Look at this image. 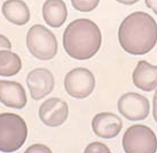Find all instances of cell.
Masks as SVG:
<instances>
[{
  "label": "cell",
  "instance_id": "1",
  "mask_svg": "<svg viewBox=\"0 0 157 153\" xmlns=\"http://www.w3.org/2000/svg\"><path fill=\"white\" fill-rule=\"evenodd\" d=\"M118 37L120 45L128 53L134 55L146 54L157 42L156 22L145 12H134L122 22Z\"/></svg>",
  "mask_w": 157,
  "mask_h": 153
},
{
  "label": "cell",
  "instance_id": "2",
  "mask_svg": "<svg viewBox=\"0 0 157 153\" xmlns=\"http://www.w3.org/2000/svg\"><path fill=\"white\" fill-rule=\"evenodd\" d=\"M101 34L97 24L86 18L71 22L63 35V46L69 56L77 60L90 59L98 52Z\"/></svg>",
  "mask_w": 157,
  "mask_h": 153
},
{
  "label": "cell",
  "instance_id": "3",
  "mask_svg": "<svg viewBox=\"0 0 157 153\" xmlns=\"http://www.w3.org/2000/svg\"><path fill=\"white\" fill-rule=\"evenodd\" d=\"M28 128L24 120L13 113L0 114V151L13 152L25 142Z\"/></svg>",
  "mask_w": 157,
  "mask_h": 153
},
{
  "label": "cell",
  "instance_id": "4",
  "mask_svg": "<svg viewBox=\"0 0 157 153\" xmlns=\"http://www.w3.org/2000/svg\"><path fill=\"white\" fill-rule=\"evenodd\" d=\"M26 45L30 53L42 60L52 59L58 51L57 39L52 32L44 26L35 25L28 32Z\"/></svg>",
  "mask_w": 157,
  "mask_h": 153
},
{
  "label": "cell",
  "instance_id": "5",
  "mask_svg": "<svg viewBox=\"0 0 157 153\" xmlns=\"http://www.w3.org/2000/svg\"><path fill=\"white\" fill-rule=\"evenodd\" d=\"M122 144L126 153H155L157 151V138L149 127L135 125L125 132Z\"/></svg>",
  "mask_w": 157,
  "mask_h": 153
},
{
  "label": "cell",
  "instance_id": "6",
  "mask_svg": "<svg viewBox=\"0 0 157 153\" xmlns=\"http://www.w3.org/2000/svg\"><path fill=\"white\" fill-rule=\"evenodd\" d=\"M96 81L93 74L85 68H76L67 74L64 86L68 94L78 99H83L94 91Z\"/></svg>",
  "mask_w": 157,
  "mask_h": 153
},
{
  "label": "cell",
  "instance_id": "7",
  "mask_svg": "<svg viewBox=\"0 0 157 153\" xmlns=\"http://www.w3.org/2000/svg\"><path fill=\"white\" fill-rule=\"evenodd\" d=\"M117 106L120 114L132 121L144 120L150 113L149 100L138 93L129 92L123 95Z\"/></svg>",
  "mask_w": 157,
  "mask_h": 153
},
{
  "label": "cell",
  "instance_id": "8",
  "mask_svg": "<svg viewBox=\"0 0 157 153\" xmlns=\"http://www.w3.org/2000/svg\"><path fill=\"white\" fill-rule=\"evenodd\" d=\"M26 83L31 98L38 101L52 92L55 80L52 74L48 69L39 68L34 69L28 75Z\"/></svg>",
  "mask_w": 157,
  "mask_h": 153
},
{
  "label": "cell",
  "instance_id": "9",
  "mask_svg": "<svg viewBox=\"0 0 157 153\" xmlns=\"http://www.w3.org/2000/svg\"><path fill=\"white\" fill-rule=\"evenodd\" d=\"M69 107L65 101L52 98L43 102L39 110V116L43 123L50 127L62 125L68 118Z\"/></svg>",
  "mask_w": 157,
  "mask_h": 153
},
{
  "label": "cell",
  "instance_id": "10",
  "mask_svg": "<svg viewBox=\"0 0 157 153\" xmlns=\"http://www.w3.org/2000/svg\"><path fill=\"white\" fill-rule=\"evenodd\" d=\"M92 129L98 137L110 139L118 136L123 127L121 119L110 112H102L96 115L91 122Z\"/></svg>",
  "mask_w": 157,
  "mask_h": 153
},
{
  "label": "cell",
  "instance_id": "11",
  "mask_svg": "<svg viewBox=\"0 0 157 153\" xmlns=\"http://www.w3.org/2000/svg\"><path fill=\"white\" fill-rule=\"evenodd\" d=\"M0 102L8 107L21 109L27 102L23 86L13 81H0Z\"/></svg>",
  "mask_w": 157,
  "mask_h": 153
},
{
  "label": "cell",
  "instance_id": "12",
  "mask_svg": "<svg viewBox=\"0 0 157 153\" xmlns=\"http://www.w3.org/2000/svg\"><path fill=\"white\" fill-rule=\"evenodd\" d=\"M135 85L145 92H151L157 87V66L145 60L138 62L132 74Z\"/></svg>",
  "mask_w": 157,
  "mask_h": 153
},
{
  "label": "cell",
  "instance_id": "13",
  "mask_svg": "<svg viewBox=\"0 0 157 153\" xmlns=\"http://www.w3.org/2000/svg\"><path fill=\"white\" fill-rule=\"evenodd\" d=\"M42 15L47 25L54 28L60 27L68 16L66 4L63 0H47L42 7Z\"/></svg>",
  "mask_w": 157,
  "mask_h": 153
},
{
  "label": "cell",
  "instance_id": "14",
  "mask_svg": "<svg viewBox=\"0 0 157 153\" xmlns=\"http://www.w3.org/2000/svg\"><path fill=\"white\" fill-rule=\"evenodd\" d=\"M2 9L5 18L14 25H24L30 19L29 8L22 0H7L3 4Z\"/></svg>",
  "mask_w": 157,
  "mask_h": 153
},
{
  "label": "cell",
  "instance_id": "15",
  "mask_svg": "<svg viewBox=\"0 0 157 153\" xmlns=\"http://www.w3.org/2000/svg\"><path fill=\"white\" fill-rule=\"evenodd\" d=\"M21 68L22 61L16 53L7 50H0V76H13Z\"/></svg>",
  "mask_w": 157,
  "mask_h": 153
},
{
  "label": "cell",
  "instance_id": "16",
  "mask_svg": "<svg viewBox=\"0 0 157 153\" xmlns=\"http://www.w3.org/2000/svg\"><path fill=\"white\" fill-rule=\"evenodd\" d=\"M71 2L76 10L81 12H89L98 6L100 0H71Z\"/></svg>",
  "mask_w": 157,
  "mask_h": 153
},
{
  "label": "cell",
  "instance_id": "17",
  "mask_svg": "<svg viewBox=\"0 0 157 153\" xmlns=\"http://www.w3.org/2000/svg\"><path fill=\"white\" fill-rule=\"evenodd\" d=\"M85 153H110L111 151L107 146L104 143L95 142L90 143L85 150Z\"/></svg>",
  "mask_w": 157,
  "mask_h": 153
},
{
  "label": "cell",
  "instance_id": "18",
  "mask_svg": "<svg viewBox=\"0 0 157 153\" xmlns=\"http://www.w3.org/2000/svg\"><path fill=\"white\" fill-rule=\"evenodd\" d=\"M25 153H52L51 150L45 145L41 144H35L29 147Z\"/></svg>",
  "mask_w": 157,
  "mask_h": 153
},
{
  "label": "cell",
  "instance_id": "19",
  "mask_svg": "<svg viewBox=\"0 0 157 153\" xmlns=\"http://www.w3.org/2000/svg\"><path fill=\"white\" fill-rule=\"evenodd\" d=\"M12 45L9 40L5 36L0 34V50H11Z\"/></svg>",
  "mask_w": 157,
  "mask_h": 153
},
{
  "label": "cell",
  "instance_id": "20",
  "mask_svg": "<svg viewBox=\"0 0 157 153\" xmlns=\"http://www.w3.org/2000/svg\"><path fill=\"white\" fill-rule=\"evenodd\" d=\"M145 2L147 7L152 9L157 15V0H145Z\"/></svg>",
  "mask_w": 157,
  "mask_h": 153
},
{
  "label": "cell",
  "instance_id": "21",
  "mask_svg": "<svg viewBox=\"0 0 157 153\" xmlns=\"http://www.w3.org/2000/svg\"><path fill=\"white\" fill-rule=\"evenodd\" d=\"M153 117L157 123V90L155 93L153 100Z\"/></svg>",
  "mask_w": 157,
  "mask_h": 153
},
{
  "label": "cell",
  "instance_id": "22",
  "mask_svg": "<svg viewBox=\"0 0 157 153\" xmlns=\"http://www.w3.org/2000/svg\"><path fill=\"white\" fill-rule=\"evenodd\" d=\"M117 2L127 5H131L138 2L139 0H116Z\"/></svg>",
  "mask_w": 157,
  "mask_h": 153
}]
</instances>
